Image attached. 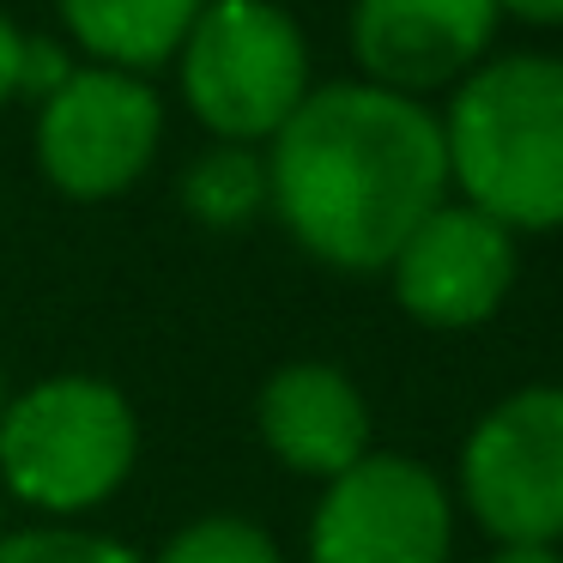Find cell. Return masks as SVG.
<instances>
[{"instance_id":"cell-18","label":"cell","mask_w":563,"mask_h":563,"mask_svg":"<svg viewBox=\"0 0 563 563\" xmlns=\"http://www.w3.org/2000/svg\"><path fill=\"white\" fill-rule=\"evenodd\" d=\"M490 563H563L558 545H497Z\"/></svg>"},{"instance_id":"cell-9","label":"cell","mask_w":563,"mask_h":563,"mask_svg":"<svg viewBox=\"0 0 563 563\" xmlns=\"http://www.w3.org/2000/svg\"><path fill=\"white\" fill-rule=\"evenodd\" d=\"M497 25V0H352L345 37L364 86L424 103V91H454L490 62Z\"/></svg>"},{"instance_id":"cell-3","label":"cell","mask_w":563,"mask_h":563,"mask_svg":"<svg viewBox=\"0 0 563 563\" xmlns=\"http://www.w3.org/2000/svg\"><path fill=\"white\" fill-rule=\"evenodd\" d=\"M140 461V418L103 376H49L7 394L0 490L37 515H91L128 485Z\"/></svg>"},{"instance_id":"cell-5","label":"cell","mask_w":563,"mask_h":563,"mask_svg":"<svg viewBox=\"0 0 563 563\" xmlns=\"http://www.w3.org/2000/svg\"><path fill=\"white\" fill-rule=\"evenodd\" d=\"M461 503L497 545L563 539V382H527L461 442Z\"/></svg>"},{"instance_id":"cell-2","label":"cell","mask_w":563,"mask_h":563,"mask_svg":"<svg viewBox=\"0 0 563 563\" xmlns=\"http://www.w3.org/2000/svg\"><path fill=\"white\" fill-rule=\"evenodd\" d=\"M442 122L449 195L515 236L563 231V55H497L454 86Z\"/></svg>"},{"instance_id":"cell-14","label":"cell","mask_w":563,"mask_h":563,"mask_svg":"<svg viewBox=\"0 0 563 563\" xmlns=\"http://www.w3.org/2000/svg\"><path fill=\"white\" fill-rule=\"evenodd\" d=\"M0 563H152L134 545L103 533H79V527H7L0 539Z\"/></svg>"},{"instance_id":"cell-15","label":"cell","mask_w":563,"mask_h":563,"mask_svg":"<svg viewBox=\"0 0 563 563\" xmlns=\"http://www.w3.org/2000/svg\"><path fill=\"white\" fill-rule=\"evenodd\" d=\"M67 74H74V62H67L62 43H43V37H25V62H19V98H55V91L67 86Z\"/></svg>"},{"instance_id":"cell-16","label":"cell","mask_w":563,"mask_h":563,"mask_svg":"<svg viewBox=\"0 0 563 563\" xmlns=\"http://www.w3.org/2000/svg\"><path fill=\"white\" fill-rule=\"evenodd\" d=\"M19 62H25V37L7 13H0V110L19 98Z\"/></svg>"},{"instance_id":"cell-8","label":"cell","mask_w":563,"mask_h":563,"mask_svg":"<svg viewBox=\"0 0 563 563\" xmlns=\"http://www.w3.org/2000/svg\"><path fill=\"white\" fill-rule=\"evenodd\" d=\"M521 279V236L466 200H442L388 261L394 303L437 333L485 328Z\"/></svg>"},{"instance_id":"cell-4","label":"cell","mask_w":563,"mask_h":563,"mask_svg":"<svg viewBox=\"0 0 563 563\" xmlns=\"http://www.w3.org/2000/svg\"><path fill=\"white\" fill-rule=\"evenodd\" d=\"M183 103L219 146H261L316 91L309 37L279 0H207L176 49Z\"/></svg>"},{"instance_id":"cell-12","label":"cell","mask_w":563,"mask_h":563,"mask_svg":"<svg viewBox=\"0 0 563 563\" xmlns=\"http://www.w3.org/2000/svg\"><path fill=\"white\" fill-rule=\"evenodd\" d=\"M183 207L207 231H243L267 207V158L255 146H207L183 170Z\"/></svg>"},{"instance_id":"cell-1","label":"cell","mask_w":563,"mask_h":563,"mask_svg":"<svg viewBox=\"0 0 563 563\" xmlns=\"http://www.w3.org/2000/svg\"><path fill=\"white\" fill-rule=\"evenodd\" d=\"M449 200V152L430 103L333 79L267 140V207L333 273H388L400 243Z\"/></svg>"},{"instance_id":"cell-11","label":"cell","mask_w":563,"mask_h":563,"mask_svg":"<svg viewBox=\"0 0 563 563\" xmlns=\"http://www.w3.org/2000/svg\"><path fill=\"white\" fill-rule=\"evenodd\" d=\"M55 13L67 37L91 55V67H122L146 79L152 67L176 62L207 0H55Z\"/></svg>"},{"instance_id":"cell-13","label":"cell","mask_w":563,"mask_h":563,"mask_svg":"<svg viewBox=\"0 0 563 563\" xmlns=\"http://www.w3.org/2000/svg\"><path fill=\"white\" fill-rule=\"evenodd\" d=\"M152 563H285V551L261 521H243V515H200L183 533L164 539V551Z\"/></svg>"},{"instance_id":"cell-20","label":"cell","mask_w":563,"mask_h":563,"mask_svg":"<svg viewBox=\"0 0 563 563\" xmlns=\"http://www.w3.org/2000/svg\"><path fill=\"white\" fill-rule=\"evenodd\" d=\"M0 412H7V382H0Z\"/></svg>"},{"instance_id":"cell-6","label":"cell","mask_w":563,"mask_h":563,"mask_svg":"<svg viewBox=\"0 0 563 563\" xmlns=\"http://www.w3.org/2000/svg\"><path fill=\"white\" fill-rule=\"evenodd\" d=\"M164 146V103L140 74L74 67L55 98L37 103V164L55 195L115 200L152 170Z\"/></svg>"},{"instance_id":"cell-7","label":"cell","mask_w":563,"mask_h":563,"mask_svg":"<svg viewBox=\"0 0 563 563\" xmlns=\"http://www.w3.org/2000/svg\"><path fill=\"white\" fill-rule=\"evenodd\" d=\"M454 497L424 461L369 449L328 478L309 515V563H449Z\"/></svg>"},{"instance_id":"cell-17","label":"cell","mask_w":563,"mask_h":563,"mask_svg":"<svg viewBox=\"0 0 563 563\" xmlns=\"http://www.w3.org/2000/svg\"><path fill=\"white\" fill-rule=\"evenodd\" d=\"M497 13L533 31H563V0H497Z\"/></svg>"},{"instance_id":"cell-10","label":"cell","mask_w":563,"mask_h":563,"mask_svg":"<svg viewBox=\"0 0 563 563\" xmlns=\"http://www.w3.org/2000/svg\"><path fill=\"white\" fill-rule=\"evenodd\" d=\"M255 430L285 473L328 485L369 454V400L345 369L321 364V357H297L261 382Z\"/></svg>"},{"instance_id":"cell-19","label":"cell","mask_w":563,"mask_h":563,"mask_svg":"<svg viewBox=\"0 0 563 563\" xmlns=\"http://www.w3.org/2000/svg\"><path fill=\"white\" fill-rule=\"evenodd\" d=\"M0 539H7V490H0Z\"/></svg>"}]
</instances>
